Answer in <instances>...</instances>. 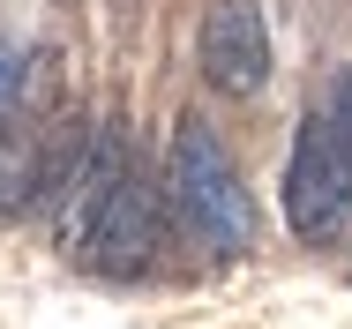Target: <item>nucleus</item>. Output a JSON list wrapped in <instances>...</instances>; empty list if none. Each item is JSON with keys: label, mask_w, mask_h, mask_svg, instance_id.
Listing matches in <instances>:
<instances>
[{"label": "nucleus", "mask_w": 352, "mask_h": 329, "mask_svg": "<svg viewBox=\"0 0 352 329\" xmlns=\"http://www.w3.org/2000/svg\"><path fill=\"white\" fill-rule=\"evenodd\" d=\"M15 98V67H8V53H0V105Z\"/></svg>", "instance_id": "nucleus-6"}, {"label": "nucleus", "mask_w": 352, "mask_h": 329, "mask_svg": "<svg viewBox=\"0 0 352 329\" xmlns=\"http://www.w3.org/2000/svg\"><path fill=\"white\" fill-rule=\"evenodd\" d=\"M82 247H90V262L113 269V277H128L157 255V188L135 180V172H113L105 180V195L90 202V217H82V232H75Z\"/></svg>", "instance_id": "nucleus-3"}, {"label": "nucleus", "mask_w": 352, "mask_h": 329, "mask_svg": "<svg viewBox=\"0 0 352 329\" xmlns=\"http://www.w3.org/2000/svg\"><path fill=\"white\" fill-rule=\"evenodd\" d=\"M345 217H352V165L330 142L322 113H307V128H300L292 157H285V225L300 240H338Z\"/></svg>", "instance_id": "nucleus-2"}, {"label": "nucleus", "mask_w": 352, "mask_h": 329, "mask_svg": "<svg viewBox=\"0 0 352 329\" xmlns=\"http://www.w3.org/2000/svg\"><path fill=\"white\" fill-rule=\"evenodd\" d=\"M45 195V142L30 128H0V217H23Z\"/></svg>", "instance_id": "nucleus-5"}, {"label": "nucleus", "mask_w": 352, "mask_h": 329, "mask_svg": "<svg viewBox=\"0 0 352 329\" xmlns=\"http://www.w3.org/2000/svg\"><path fill=\"white\" fill-rule=\"evenodd\" d=\"M195 60L210 75V90L255 98L270 82V23H263V8L255 0H210L203 38H195Z\"/></svg>", "instance_id": "nucleus-4"}, {"label": "nucleus", "mask_w": 352, "mask_h": 329, "mask_svg": "<svg viewBox=\"0 0 352 329\" xmlns=\"http://www.w3.org/2000/svg\"><path fill=\"white\" fill-rule=\"evenodd\" d=\"M173 202H180V217L203 232L210 255H240V247H248V232H255L248 188H240V172H232L225 142L210 135V120H180V135H173Z\"/></svg>", "instance_id": "nucleus-1"}]
</instances>
